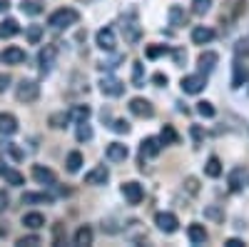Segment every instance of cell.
Wrapping results in <instances>:
<instances>
[{
    "label": "cell",
    "instance_id": "cell-1",
    "mask_svg": "<svg viewBox=\"0 0 249 247\" xmlns=\"http://www.w3.org/2000/svg\"><path fill=\"white\" fill-rule=\"evenodd\" d=\"M77 20H80V13H77L75 8H60V10H55V13L48 18V25L55 28V30H62V28L75 25Z\"/></svg>",
    "mask_w": 249,
    "mask_h": 247
},
{
    "label": "cell",
    "instance_id": "cell-2",
    "mask_svg": "<svg viewBox=\"0 0 249 247\" xmlns=\"http://www.w3.org/2000/svg\"><path fill=\"white\" fill-rule=\"evenodd\" d=\"M122 35H124V43H130V45H135L142 38V28H140V20L135 13H127L122 18Z\"/></svg>",
    "mask_w": 249,
    "mask_h": 247
},
{
    "label": "cell",
    "instance_id": "cell-3",
    "mask_svg": "<svg viewBox=\"0 0 249 247\" xmlns=\"http://www.w3.org/2000/svg\"><path fill=\"white\" fill-rule=\"evenodd\" d=\"M40 97V85L35 80H20L18 82V88H15V100L18 102H35Z\"/></svg>",
    "mask_w": 249,
    "mask_h": 247
},
{
    "label": "cell",
    "instance_id": "cell-4",
    "mask_svg": "<svg viewBox=\"0 0 249 247\" xmlns=\"http://www.w3.org/2000/svg\"><path fill=\"white\" fill-rule=\"evenodd\" d=\"M179 85H182V90H184L187 95H197V93H202V90H204V85H207V77H204V73L184 75Z\"/></svg>",
    "mask_w": 249,
    "mask_h": 247
},
{
    "label": "cell",
    "instance_id": "cell-5",
    "mask_svg": "<svg viewBox=\"0 0 249 247\" xmlns=\"http://www.w3.org/2000/svg\"><path fill=\"white\" fill-rule=\"evenodd\" d=\"M162 145H164V142H162L160 137H144V140L140 142V160L144 162L147 157H155V155H160Z\"/></svg>",
    "mask_w": 249,
    "mask_h": 247
},
{
    "label": "cell",
    "instance_id": "cell-6",
    "mask_svg": "<svg viewBox=\"0 0 249 247\" xmlns=\"http://www.w3.org/2000/svg\"><path fill=\"white\" fill-rule=\"evenodd\" d=\"M155 225H157L162 232L172 235V232H177V228H179V220H177V215H172V212H157V215H155Z\"/></svg>",
    "mask_w": 249,
    "mask_h": 247
},
{
    "label": "cell",
    "instance_id": "cell-7",
    "mask_svg": "<svg viewBox=\"0 0 249 247\" xmlns=\"http://www.w3.org/2000/svg\"><path fill=\"white\" fill-rule=\"evenodd\" d=\"M130 113L137 115V117H152V115H155V108H152L150 100H144V97H132V100H130Z\"/></svg>",
    "mask_w": 249,
    "mask_h": 247
},
{
    "label": "cell",
    "instance_id": "cell-8",
    "mask_svg": "<svg viewBox=\"0 0 249 247\" xmlns=\"http://www.w3.org/2000/svg\"><path fill=\"white\" fill-rule=\"evenodd\" d=\"M122 195H124V200H127V205H140L142 197H144V190H142L140 182H124Z\"/></svg>",
    "mask_w": 249,
    "mask_h": 247
},
{
    "label": "cell",
    "instance_id": "cell-9",
    "mask_svg": "<svg viewBox=\"0 0 249 247\" xmlns=\"http://www.w3.org/2000/svg\"><path fill=\"white\" fill-rule=\"evenodd\" d=\"M0 60H3V65H20V63H25V50L18 45H10L0 53Z\"/></svg>",
    "mask_w": 249,
    "mask_h": 247
},
{
    "label": "cell",
    "instance_id": "cell-10",
    "mask_svg": "<svg viewBox=\"0 0 249 247\" xmlns=\"http://www.w3.org/2000/svg\"><path fill=\"white\" fill-rule=\"evenodd\" d=\"M100 90H102V95L120 97V95L124 93V85H122L117 77H102V80H100Z\"/></svg>",
    "mask_w": 249,
    "mask_h": 247
},
{
    "label": "cell",
    "instance_id": "cell-11",
    "mask_svg": "<svg viewBox=\"0 0 249 247\" xmlns=\"http://www.w3.org/2000/svg\"><path fill=\"white\" fill-rule=\"evenodd\" d=\"M97 48L100 50H105V53H112L115 50V30L112 28H102L97 30Z\"/></svg>",
    "mask_w": 249,
    "mask_h": 247
},
{
    "label": "cell",
    "instance_id": "cell-12",
    "mask_svg": "<svg viewBox=\"0 0 249 247\" xmlns=\"http://www.w3.org/2000/svg\"><path fill=\"white\" fill-rule=\"evenodd\" d=\"M107 180H110V172L105 165H97L90 172H85V185H105Z\"/></svg>",
    "mask_w": 249,
    "mask_h": 247
},
{
    "label": "cell",
    "instance_id": "cell-13",
    "mask_svg": "<svg viewBox=\"0 0 249 247\" xmlns=\"http://www.w3.org/2000/svg\"><path fill=\"white\" fill-rule=\"evenodd\" d=\"M105 155H107L110 162H124L127 155H130V150H127V145H122V142H110Z\"/></svg>",
    "mask_w": 249,
    "mask_h": 247
},
{
    "label": "cell",
    "instance_id": "cell-14",
    "mask_svg": "<svg viewBox=\"0 0 249 247\" xmlns=\"http://www.w3.org/2000/svg\"><path fill=\"white\" fill-rule=\"evenodd\" d=\"M33 177H35L40 185H55V182H57L55 172H53L50 168H45V165H35V168H33Z\"/></svg>",
    "mask_w": 249,
    "mask_h": 247
},
{
    "label": "cell",
    "instance_id": "cell-15",
    "mask_svg": "<svg viewBox=\"0 0 249 247\" xmlns=\"http://www.w3.org/2000/svg\"><path fill=\"white\" fill-rule=\"evenodd\" d=\"M18 133V117L13 113H0V135H15Z\"/></svg>",
    "mask_w": 249,
    "mask_h": 247
},
{
    "label": "cell",
    "instance_id": "cell-16",
    "mask_svg": "<svg viewBox=\"0 0 249 247\" xmlns=\"http://www.w3.org/2000/svg\"><path fill=\"white\" fill-rule=\"evenodd\" d=\"M214 40V30L212 28H204V25H197L192 30V43L195 45H207V43H212Z\"/></svg>",
    "mask_w": 249,
    "mask_h": 247
},
{
    "label": "cell",
    "instance_id": "cell-17",
    "mask_svg": "<svg viewBox=\"0 0 249 247\" xmlns=\"http://www.w3.org/2000/svg\"><path fill=\"white\" fill-rule=\"evenodd\" d=\"M187 237H190L192 245H204V242H207V230H204V225L192 222L190 228H187Z\"/></svg>",
    "mask_w": 249,
    "mask_h": 247
},
{
    "label": "cell",
    "instance_id": "cell-18",
    "mask_svg": "<svg viewBox=\"0 0 249 247\" xmlns=\"http://www.w3.org/2000/svg\"><path fill=\"white\" fill-rule=\"evenodd\" d=\"M53 63H55V48L53 45H45L43 50H40V73H50V68H53Z\"/></svg>",
    "mask_w": 249,
    "mask_h": 247
},
{
    "label": "cell",
    "instance_id": "cell-19",
    "mask_svg": "<svg viewBox=\"0 0 249 247\" xmlns=\"http://www.w3.org/2000/svg\"><path fill=\"white\" fill-rule=\"evenodd\" d=\"M217 63H219V55H217V53H210V50H207V53L199 55V70H202L204 75H207V73H212Z\"/></svg>",
    "mask_w": 249,
    "mask_h": 247
},
{
    "label": "cell",
    "instance_id": "cell-20",
    "mask_svg": "<svg viewBox=\"0 0 249 247\" xmlns=\"http://www.w3.org/2000/svg\"><path fill=\"white\" fill-rule=\"evenodd\" d=\"M20 200H23V205H50L53 202V195H45V192H25Z\"/></svg>",
    "mask_w": 249,
    "mask_h": 247
},
{
    "label": "cell",
    "instance_id": "cell-21",
    "mask_svg": "<svg viewBox=\"0 0 249 247\" xmlns=\"http://www.w3.org/2000/svg\"><path fill=\"white\" fill-rule=\"evenodd\" d=\"M23 225L28 230H40V228H45V217L40 212H25L23 215Z\"/></svg>",
    "mask_w": 249,
    "mask_h": 247
},
{
    "label": "cell",
    "instance_id": "cell-22",
    "mask_svg": "<svg viewBox=\"0 0 249 247\" xmlns=\"http://www.w3.org/2000/svg\"><path fill=\"white\" fill-rule=\"evenodd\" d=\"M167 18H170V25H172V28H182V25H187V13H184L179 5H172L170 13H167Z\"/></svg>",
    "mask_w": 249,
    "mask_h": 247
},
{
    "label": "cell",
    "instance_id": "cell-23",
    "mask_svg": "<svg viewBox=\"0 0 249 247\" xmlns=\"http://www.w3.org/2000/svg\"><path fill=\"white\" fill-rule=\"evenodd\" d=\"M244 80H247V70H244V65L239 63V60H234V65H232V88L234 90L242 88Z\"/></svg>",
    "mask_w": 249,
    "mask_h": 247
},
{
    "label": "cell",
    "instance_id": "cell-24",
    "mask_svg": "<svg viewBox=\"0 0 249 247\" xmlns=\"http://www.w3.org/2000/svg\"><path fill=\"white\" fill-rule=\"evenodd\" d=\"M18 33H20L18 20L8 18V20H3V23H0V38H13V35H18Z\"/></svg>",
    "mask_w": 249,
    "mask_h": 247
},
{
    "label": "cell",
    "instance_id": "cell-25",
    "mask_svg": "<svg viewBox=\"0 0 249 247\" xmlns=\"http://www.w3.org/2000/svg\"><path fill=\"white\" fill-rule=\"evenodd\" d=\"M0 175H3V180H5L8 185H13V188H20V185L25 182V177H23V175H20L18 170H10V168H5Z\"/></svg>",
    "mask_w": 249,
    "mask_h": 247
},
{
    "label": "cell",
    "instance_id": "cell-26",
    "mask_svg": "<svg viewBox=\"0 0 249 247\" xmlns=\"http://www.w3.org/2000/svg\"><path fill=\"white\" fill-rule=\"evenodd\" d=\"M75 245H80V247L92 245V230L88 228V225H82V228L75 232Z\"/></svg>",
    "mask_w": 249,
    "mask_h": 247
},
{
    "label": "cell",
    "instance_id": "cell-27",
    "mask_svg": "<svg viewBox=\"0 0 249 247\" xmlns=\"http://www.w3.org/2000/svg\"><path fill=\"white\" fill-rule=\"evenodd\" d=\"M242 185H244V170L242 168H234L230 172V190L237 192V190H242Z\"/></svg>",
    "mask_w": 249,
    "mask_h": 247
},
{
    "label": "cell",
    "instance_id": "cell-28",
    "mask_svg": "<svg viewBox=\"0 0 249 247\" xmlns=\"http://www.w3.org/2000/svg\"><path fill=\"white\" fill-rule=\"evenodd\" d=\"M20 10H23L25 15H40L43 13V3H40V0H23V3H20Z\"/></svg>",
    "mask_w": 249,
    "mask_h": 247
},
{
    "label": "cell",
    "instance_id": "cell-29",
    "mask_svg": "<svg viewBox=\"0 0 249 247\" xmlns=\"http://www.w3.org/2000/svg\"><path fill=\"white\" fill-rule=\"evenodd\" d=\"M160 140L164 142V145H177V142H179V135H177V130H175L172 125H164Z\"/></svg>",
    "mask_w": 249,
    "mask_h": 247
},
{
    "label": "cell",
    "instance_id": "cell-30",
    "mask_svg": "<svg viewBox=\"0 0 249 247\" xmlns=\"http://www.w3.org/2000/svg\"><path fill=\"white\" fill-rule=\"evenodd\" d=\"M65 165H68V172H77V170L82 168V152H77V150H72V152L68 155V160H65Z\"/></svg>",
    "mask_w": 249,
    "mask_h": 247
},
{
    "label": "cell",
    "instance_id": "cell-31",
    "mask_svg": "<svg viewBox=\"0 0 249 247\" xmlns=\"http://www.w3.org/2000/svg\"><path fill=\"white\" fill-rule=\"evenodd\" d=\"M204 172L210 175V177H219V175H222V162H219V157H210V160H207Z\"/></svg>",
    "mask_w": 249,
    "mask_h": 247
},
{
    "label": "cell",
    "instance_id": "cell-32",
    "mask_svg": "<svg viewBox=\"0 0 249 247\" xmlns=\"http://www.w3.org/2000/svg\"><path fill=\"white\" fill-rule=\"evenodd\" d=\"M25 38H28L30 45H37L40 38H43V25H30V28L25 30Z\"/></svg>",
    "mask_w": 249,
    "mask_h": 247
},
{
    "label": "cell",
    "instance_id": "cell-33",
    "mask_svg": "<svg viewBox=\"0 0 249 247\" xmlns=\"http://www.w3.org/2000/svg\"><path fill=\"white\" fill-rule=\"evenodd\" d=\"M70 120H72L70 113H53L50 115V125L60 130V128H65V122H70Z\"/></svg>",
    "mask_w": 249,
    "mask_h": 247
},
{
    "label": "cell",
    "instance_id": "cell-34",
    "mask_svg": "<svg viewBox=\"0 0 249 247\" xmlns=\"http://www.w3.org/2000/svg\"><path fill=\"white\" fill-rule=\"evenodd\" d=\"M75 135H77V140H80V142H85V140H90V137H92V128L88 125V120L77 122V133H75Z\"/></svg>",
    "mask_w": 249,
    "mask_h": 247
},
{
    "label": "cell",
    "instance_id": "cell-35",
    "mask_svg": "<svg viewBox=\"0 0 249 247\" xmlns=\"http://www.w3.org/2000/svg\"><path fill=\"white\" fill-rule=\"evenodd\" d=\"M212 8V0H192V13L195 15H207Z\"/></svg>",
    "mask_w": 249,
    "mask_h": 247
},
{
    "label": "cell",
    "instance_id": "cell-36",
    "mask_svg": "<svg viewBox=\"0 0 249 247\" xmlns=\"http://www.w3.org/2000/svg\"><path fill=\"white\" fill-rule=\"evenodd\" d=\"M70 117H72V120H77V122L88 120V117H90V108H88V105H75V108L70 110Z\"/></svg>",
    "mask_w": 249,
    "mask_h": 247
},
{
    "label": "cell",
    "instance_id": "cell-37",
    "mask_svg": "<svg viewBox=\"0 0 249 247\" xmlns=\"http://www.w3.org/2000/svg\"><path fill=\"white\" fill-rule=\"evenodd\" d=\"M142 77H144V73H142V63H135V65H132V85H135V88H142V85H144V80H142Z\"/></svg>",
    "mask_w": 249,
    "mask_h": 247
},
{
    "label": "cell",
    "instance_id": "cell-38",
    "mask_svg": "<svg viewBox=\"0 0 249 247\" xmlns=\"http://www.w3.org/2000/svg\"><path fill=\"white\" fill-rule=\"evenodd\" d=\"M197 113L202 117H214V105H212V102H207V100H202V102H197Z\"/></svg>",
    "mask_w": 249,
    "mask_h": 247
},
{
    "label": "cell",
    "instance_id": "cell-39",
    "mask_svg": "<svg viewBox=\"0 0 249 247\" xmlns=\"http://www.w3.org/2000/svg\"><path fill=\"white\" fill-rule=\"evenodd\" d=\"M170 50L164 48V45H150L147 50H144V55H147L150 60H155V57H160V55H167Z\"/></svg>",
    "mask_w": 249,
    "mask_h": 247
},
{
    "label": "cell",
    "instance_id": "cell-40",
    "mask_svg": "<svg viewBox=\"0 0 249 247\" xmlns=\"http://www.w3.org/2000/svg\"><path fill=\"white\" fill-rule=\"evenodd\" d=\"M110 128H112L117 135H127V133H130V122H127V120H115Z\"/></svg>",
    "mask_w": 249,
    "mask_h": 247
},
{
    "label": "cell",
    "instance_id": "cell-41",
    "mask_svg": "<svg viewBox=\"0 0 249 247\" xmlns=\"http://www.w3.org/2000/svg\"><path fill=\"white\" fill-rule=\"evenodd\" d=\"M5 152H8L15 162H18V160H23V150H20L18 145H13V142H5Z\"/></svg>",
    "mask_w": 249,
    "mask_h": 247
},
{
    "label": "cell",
    "instance_id": "cell-42",
    "mask_svg": "<svg viewBox=\"0 0 249 247\" xmlns=\"http://www.w3.org/2000/svg\"><path fill=\"white\" fill-rule=\"evenodd\" d=\"M40 242H43V240H40L37 235H28V237H20V240H18L20 247H35V245H40Z\"/></svg>",
    "mask_w": 249,
    "mask_h": 247
},
{
    "label": "cell",
    "instance_id": "cell-43",
    "mask_svg": "<svg viewBox=\"0 0 249 247\" xmlns=\"http://www.w3.org/2000/svg\"><path fill=\"white\" fill-rule=\"evenodd\" d=\"M8 208H10V197L5 190H0V212H5Z\"/></svg>",
    "mask_w": 249,
    "mask_h": 247
},
{
    "label": "cell",
    "instance_id": "cell-44",
    "mask_svg": "<svg viewBox=\"0 0 249 247\" xmlns=\"http://www.w3.org/2000/svg\"><path fill=\"white\" fill-rule=\"evenodd\" d=\"M152 82H155L157 88H162V85H167V75H164V73H155V75H152Z\"/></svg>",
    "mask_w": 249,
    "mask_h": 247
},
{
    "label": "cell",
    "instance_id": "cell-45",
    "mask_svg": "<svg viewBox=\"0 0 249 247\" xmlns=\"http://www.w3.org/2000/svg\"><path fill=\"white\" fill-rule=\"evenodd\" d=\"M53 242H55V245H60V242H62V225H60V222L53 228Z\"/></svg>",
    "mask_w": 249,
    "mask_h": 247
},
{
    "label": "cell",
    "instance_id": "cell-46",
    "mask_svg": "<svg viewBox=\"0 0 249 247\" xmlns=\"http://www.w3.org/2000/svg\"><path fill=\"white\" fill-rule=\"evenodd\" d=\"M204 215L210 217V220H217V222L222 220V212H219L217 208H207V210H204Z\"/></svg>",
    "mask_w": 249,
    "mask_h": 247
},
{
    "label": "cell",
    "instance_id": "cell-47",
    "mask_svg": "<svg viewBox=\"0 0 249 247\" xmlns=\"http://www.w3.org/2000/svg\"><path fill=\"white\" fill-rule=\"evenodd\" d=\"M8 85H10V75L8 73H0V93L8 90Z\"/></svg>",
    "mask_w": 249,
    "mask_h": 247
},
{
    "label": "cell",
    "instance_id": "cell-48",
    "mask_svg": "<svg viewBox=\"0 0 249 247\" xmlns=\"http://www.w3.org/2000/svg\"><path fill=\"white\" fill-rule=\"evenodd\" d=\"M184 60H187V53H184V50H177V53H175V63H177V65H182Z\"/></svg>",
    "mask_w": 249,
    "mask_h": 247
},
{
    "label": "cell",
    "instance_id": "cell-49",
    "mask_svg": "<svg viewBox=\"0 0 249 247\" xmlns=\"http://www.w3.org/2000/svg\"><path fill=\"white\" fill-rule=\"evenodd\" d=\"M224 245H227V247H242L244 242H242V240H237V237H232V240H227Z\"/></svg>",
    "mask_w": 249,
    "mask_h": 247
},
{
    "label": "cell",
    "instance_id": "cell-50",
    "mask_svg": "<svg viewBox=\"0 0 249 247\" xmlns=\"http://www.w3.org/2000/svg\"><path fill=\"white\" fill-rule=\"evenodd\" d=\"M192 137H195V140L199 142V140L204 137V135H202V128H197V125H195V128H192Z\"/></svg>",
    "mask_w": 249,
    "mask_h": 247
},
{
    "label": "cell",
    "instance_id": "cell-51",
    "mask_svg": "<svg viewBox=\"0 0 249 247\" xmlns=\"http://www.w3.org/2000/svg\"><path fill=\"white\" fill-rule=\"evenodd\" d=\"M8 8H10L8 0H0V13H8Z\"/></svg>",
    "mask_w": 249,
    "mask_h": 247
},
{
    "label": "cell",
    "instance_id": "cell-52",
    "mask_svg": "<svg viewBox=\"0 0 249 247\" xmlns=\"http://www.w3.org/2000/svg\"><path fill=\"white\" fill-rule=\"evenodd\" d=\"M3 170H5V168H3V160H0V172H3Z\"/></svg>",
    "mask_w": 249,
    "mask_h": 247
}]
</instances>
